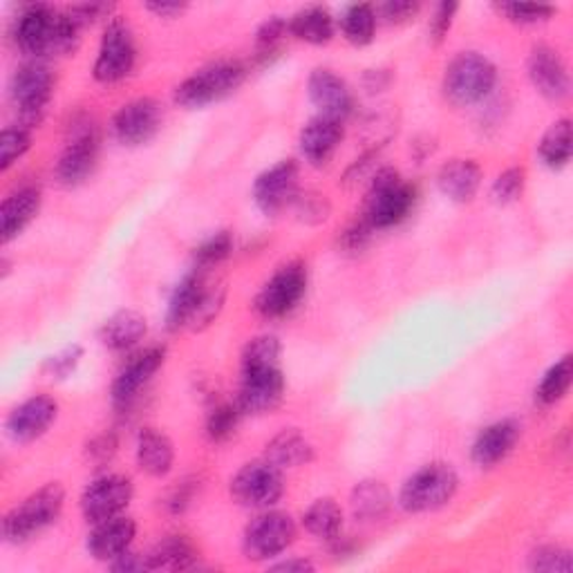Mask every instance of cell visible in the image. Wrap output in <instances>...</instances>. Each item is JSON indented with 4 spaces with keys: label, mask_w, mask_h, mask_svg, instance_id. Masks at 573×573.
<instances>
[{
    "label": "cell",
    "mask_w": 573,
    "mask_h": 573,
    "mask_svg": "<svg viewBox=\"0 0 573 573\" xmlns=\"http://www.w3.org/2000/svg\"><path fill=\"white\" fill-rule=\"evenodd\" d=\"M81 27L70 14L54 12L48 5H29L16 21L14 40L32 61L44 57H63L76 50Z\"/></svg>",
    "instance_id": "6da1fadb"
},
{
    "label": "cell",
    "mask_w": 573,
    "mask_h": 573,
    "mask_svg": "<svg viewBox=\"0 0 573 573\" xmlns=\"http://www.w3.org/2000/svg\"><path fill=\"white\" fill-rule=\"evenodd\" d=\"M65 504V490L52 481L38 488L23 504L14 507L3 520V538L12 545H21L38 536L40 531L54 524Z\"/></svg>",
    "instance_id": "7a4b0ae2"
},
{
    "label": "cell",
    "mask_w": 573,
    "mask_h": 573,
    "mask_svg": "<svg viewBox=\"0 0 573 573\" xmlns=\"http://www.w3.org/2000/svg\"><path fill=\"white\" fill-rule=\"evenodd\" d=\"M498 70L479 52H462L448 63L443 95L455 106H475L493 93Z\"/></svg>",
    "instance_id": "3957f363"
},
{
    "label": "cell",
    "mask_w": 573,
    "mask_h": 573,
    "mask_svg": "<svg viewBox=\"0 0 573 573\" xmlns=\"http://www.w3.org/2000/svg\"><path fill=\"white\" fill-rule=\"evenodd\" d=\"M458 488L460 477L455 468L443 462H435L405 479L399 493V504L407 513L437 511L455 498Z\"/></svg>",
    "instance_id": "277c9868"
},
{
    "label": "cell",
    "mask_w": 573,
    "mask_h": 573,
    "mask_svg": "<svg viewBox=\"0 0 573 573\" xmlns=\"http://www.w3.org/2000/svg\"><path fill=\"white\" fill-rule=\"evenodd\" d=\"M244 76H247V70L235 61H218L199 68L178 86L175 103L188 110L204 108L233 95L244 84Z\"/></svg>",
    "instance_id": "5b68a950"
},
{
    "label": "cell",
    "mask_w": 573,
    "mask_h": 573,
    "mask_svg": "<svg viewBox=\"0 0 573 573\" xmlns=\"http://www.w3.org/2000/svg\"><path fill=\"white\" fill-rule=\"evenodd\" d=\"M415 207V188L405 184L394 169H381L367 193V207L363 218L375 231L390 229L405 220Z\"/></svg>",
    "instance_id": "8992f818"
},
{
    "label": "cell",
    "mask_w": 573,
    "mask_h": 573,
    "mask_svg": "<svg viewBox=\"0 0 573 573\" xmlns=\"http://www.w3.org/2000/svg\"><path fill=\"white\" fill-rule=\"evenodd\" d=\"M54 93V76L40 61L23 63L10 81V97L21 112L25 129L38 124Z\"/></svg>",
    "instance_id": "52a82bcc"
},
{
    "label": "cell",
    "mask_w": 573,
    "mask_h": 573,
    "mask_svg": "<svg viewBox=\"0 0 573 573\" xmlns=\"http://www.w3.org/2000/svg\"><path fill=\"white\" fill-rule=\"evenodd\" d=\"M296 534L298 528L290 513L267 511L252 520L247 531H244L242 547L249 560H271L294 545Z\"/></svg>",
    "instance_id": "ba28073f"
},
{
    "label": "cell",
    "mask_w": 573,
    "mask_h": 573,
    "mask_svg": "<svg viewBox=\"0 0 573 573\" xmlns=\"http://www.w3.org/2000/svg\"><path fill=\"white\" fill-rule=\"evenodd\" d=\"M68 146L57 163V180L63 186H78L84 184L95 167L99 157V131L90 119L74 121L70 126Z\"/></svg>",
    "instance_id": "9c48e42d"
},
{
    "label": "cell",
    "mask_w": 573,
    "mask_h": 573,
    "mask_svg": "<svg viewBox=\"0 0 573 573\" xmlns=\"http://www.w3.org/2000/svg\"><path fill=\"white\" fill-rule=\"evenodd\" d=\"M284 490L282 471L267 460L244 464L231 479V496L247 509L273 507Z\"/></svg>",
    "instance_id": "30bf717a"
},
{
    "label": "cell",
    "mask_w": 573,
    "mask_h": 573,
    "mask_svg": "<svg viewBox=\"0 0 573 573\" xmlns=\"http://www.w3.org/2000/svg\"><path fill=\"white\" fill-rule=\"evenodd\" d=\"M137 61V48H135V38L133 32L129 29L126 23L121 21H110L103 38H101V48L93 68L95 78L99 84H117V81L126 78Z\"/></svg>",
    "instance_id": "8fae6325"
},
{
    "label": "cell",
    "mask_w": 573,
    "mask_h": 573,
    "mask_svg": "<svg viewBox=\"0 0 573 573\" xmlns=\"http://www.w3.org/2000/svg\"><path fill=\"white\" fill-rule=\"evenodd\" d=\"M307 292V267L290 263L280 267L260 290L256 312L265 318H282L296 309Z\"/></svg>",
    "instance_id": "7c38bea8"
},
{
    "label": "cell",
    "mask_w": 573,
    "mask_h": 573,
    "mask_svg": "<svg viewBox=\"0 0 573 573\" xmlns=\"http://www.w3.org/2000/svg\"><path fill=\"white\" fill-rule=\"evenodd\" d=\"M133 481L124 475H103L95 479L81 496V513L93 524L121 515L133 500Z\"/></svg>",
    "instance_id": "4fadbf2b"
},
{
    "label": "cell",
    "mask_w": 573,
    "mask_h": 573,
    "mask_svg": "<svg viewBox=\"0 0 573 573\" xmlns=\"http://www.w3.org/2000/svg\"><path fill=\"white\" fill-rule=\"evenodd\" d=\"M298 193V163L284 159L269 171L260 173L254 184V199L263 214L276 216L296 204Z\"/></svg>",
    "instance_id": "5bb4252c"
},
{
    "label": "cell",
    "mask_w": 573,
    "mask_h": 573,
    "mask_svg": "<svg viewBox=\"0 0 573 573\" xmlns=\"http://www.w3.org/2000/svg\"><path fill=\"white\" fill-rule=\"evenodd\" d=\"M161 106L155 99L142 97L121 108L112 119V131L119 144L144 146L161 129Z\"/></svg>",
    "instance_id": "9a60e30c"
},
{
    "label": "cell",
    "mask_w": 573,
    "mask_h": 573,
    "mask_svg": "<svg viewBox=\"0 0 573 573\" xmlns=\"http://www.w3.org/2000/svg\"><path fill=\"white\" fill-rule=\"evenodd\" d=\"M284 394V377L280 367L242 373L237 407L242 415H267L276 411Z\"/></svg>",
    "instance_id": "2e32d148"
},
{
    "label": "cell",
    "mask_w": 573,
    "mask_h": 573,
    "mask_svg": "<svg viewBox=\"0 0 573 573\" xmlns=\"http://www.w3.org/2000/svg\"><path fill=\"white\" fill-rule=\"evenodd\" d=\"M528 78L534 88L549 101H564L571 90L569 70L562 57L549 46H536L528 54Z\"/></svg>",
    "instance_id": "e0dca14e"
},
{
    "label": "cell",
    "mask_w": 573,
    "mask_h": 573,
    "mask_svg": "<svg viewBox=\"0 0 573 573\" xmlns=\"http://www.w3.org/2000/svg\"><path fill=\"white\" fill-rule=\"evenodd\" d=\"M59 403L48 394H36L16 405L8 417V432L14 441H34L44 437L57 422Z\"/></svg>",
    "instance_id": "ac0fdd59"
},
{
    "label": "cell",
    "mask_w": 573,
    "mask_h": 573,
    "mask_svg": "<svg viewBox=\"0 0 573 573\" xmlns=\"http://www.w3.org/2000/svg\"><path fill=\"white\" fill-rule=\"evenodd\" d=\"M307 93H309L312 103L318 108L322 117L343 121L354 108V97H352L350 86L339 74H334L327 68H316L309 74Z\"/></svg>",
    "instance_id": "d6986e66"
},
{
    "label": "cell",
    "mask_w": 573,
    "mask_h": 573,
    "mask_svg": "<svg viewBox=\"0 0 573 573\" xmlns=\"http://www.w3.org/2000/svg\"><path fill=\"white\" fill-rule=\"evenodd\" d=\"M167 361V350L150 348L137 354L112 383V403L126 407Z\"/></svg>",
    "instance_id": "ffe728a7"
},
{
    "label": "cell",
    "mask_w": 573,
    "mask_h": 573,
    "mask_svg": "<svg viewBox=\"0 0 573 573\" xmlns=\"http://www.w3.org/2000/svg\"><path fill=\"white\" fill-rule=\"evenodd\" d=\"M137 534V524L131 517H110L106 522L95 524V531L88 536V551L95 560L114 562L124 553H129Z\"/></svg>",
    "instance_id": "44dd1931"
},
{
    "label": "cell",
    "mask_w": 573,
    "mask_h": 573,
    "mask_svg": "<svg viewBox=\"0 0 573 573\" xmlns=\"http://www.w3.org/2000/svg\"><path fill=\"white\" fill-rule=\"evenodd\" d=\"M345 137L343 131V121L330 119V117H314L307 121V126L301 131V153L303 157L314 163V167H320V163H327L337 153Z\"/></svg>",
    "instance_id": "7402d4cb"
},
{
    "label": "cell",
    "mask_w": 573,
    "mask_h": 573,
    "mask_svg": "<svg viewBox=\"0 0 573 573\" xmlns=\"http://www.w3.org/2000/svg\"><path fill=\"white\" fill-rule=\"evenodd\" d=\"M520 432L522 428L513 419H502L486 426L473 443V462L481 468L500 464L513 453V448L520 441Z\"/></svg>",
    "instance_id": "603a6c76"
},
{
    "label": "cell",
    "mask_w": 573,
    "mask_h": 573,
    "mask_svg": "<svg viewBox=\"0 0 573 573\" xmlns=\"http://www.w3.org/2000/svg\"><path fill=\"white\" fill-rule=\"evenodd\" d=\"M204 273L207 271L193 269L175 286V292H173L171 303H169V314H167V322H169L171 332H180V330H184V327H193V320L197 316L202 298H204V294H207V286H209Z\"/></svg>",
    "instance_id": "cb8c5ba5"
},
{
    "label": "cell",
    "mask_w": 573,
    "mask_h": 573,
    "mask_svg": "<svg viewBox=\"0 0 573 573\" xmlns=\"http://www.w3.org/2000/svg\"><path fill=\"white\" fill-rule=\"evenodd\" d=\"M40 209V193L34 186H23L16 193L8 195L3 207H0V233L3 242H12L19 237L25 227L38 216Z\"/></svg>",
    "instance_id": "d4e9b609"
},
{
    "label": "cell",
    "mask_w": 573,
    "mask_h": 573,
    "mask_svg": "<svg viewBox=\"0 0 573 573\" xmlns=\"http://www.w3.org/2000/svg\"><path fill=\"white\" fill-rule=\"evenodd\" d=\"M437 184L441 193L460 204L471 202L481 184V169L473 159H453L441 167L437 175Z\"/></svg>",
    "instance_id": "484cf974"
},
{
    "label": "cell",
    "mask_w": 573,
    "mask_h": 573,
    "mask_svg": "<svg viewBox=\"0 0 573 573\" xmlns=\"http://www.w3.org/2000/svg\"><path fill=\"white\" fill-rule=\"evenodd\" d=\"M148 332L144 314L135 309H121L112 314L101 327V343L114 352H124L135 348Z\"/></svg>",
    "instance_id": "4316f807"
},
{
    "label": "cell",
    "mask_w": 573,
    "mask_h": 573,
    "mask_svg": "<svg viewBox=\"0 0 573 573\" xmlns=\"http://www.w3.org/2000/svg\"><path fill=\"white\" fill-rule=\"evenodd\" d=\"M137 464L150 477H167L175 464L173 441L155 428H146L137 439Z\"/></svg>",
    "instance_id": "83f0119b"
},
{
    "label": "cell",
    "mask_w": 573,
    "mask_h": 573,
    "mask_svg": "<svg viewBox=\"0 0 573 573\" xmlns=\"http://www.w3.org/2000/svg\"><path fill=\"white\" fill-rule=\"evenodd\" d=\"M314 458L312 443L296 430H282L276 435L265 450V460L273 466L282 468H296L309 464Z\"/></svg>",
    "instance_id": "f1b7e54d"
},
{
    "label": "cell",
    "mask_w": 573,
    "mask_h": 573,
    "mask_svg": "<svg viewBox=\"0 0 573 573\" xmlns=\"http://www.w3.org/2000/svg\"><path fill=\"white\" fill-rule=\"evenodd\" d=\"M392 507V496L383 481L365 479L352 490V513L356 520L375 522L381 520Z\"/></svg>",
    "instance_id": "f546056e"
},
{
    "label": "cell",
    "mask_w": 573,
    "mask_h": 573,
    "mask_svg": "<svg viewBox=\"0 0 573 573\" xmlns=\"http://www.w3.org/2000/svg\"><path fill=\"white\" fill-rule=\"evenodd\" d=\"M290 34L309 46H325L334 36V19L325 8H307L292 16Z\"/></svg>",
    "instance_id": "4dcf8cb0"
},
{
    "label": "cell",
    "mask_w": 573,
    "mask_h": 573,
    "mask_svg": "<svg viewBox=\"0 0 573 573\" xmlns=\"http://www.w3.org/2000/svg\"><path fill=\"white\" fill-rule=\"evenodd\" d=\"M197 549L184 536H171L161 540L148 556V569H171V571H186L197 564Z\"/></svg>",
    "instance_id": "1f68e13d"
},
{
    "label": "cell",
    "mask_w": 573,
    "mask_h": 573,
    "mask_svg": "<svg viewBox=\"0 0 573 573\" xmlns=\"http://www.w3.org/2000/svg\"><path fill=\"white\" fill-rule=\"evenodd\" d=\"M303 526H305L307 534H312L314 538L334 540L341 534V528H343V511L330 498L316 500L303 513Z\"/></svg>",
    "instance_id": "d6a6232c"
},
{
    "label": "cell",
    "mask_w": 573,
    "mask_h": 573,
    "mask_svg": "<svg viewBox=\"0 0 573 573\" xmlns=\"http://www.w3.org/2000/svg\"><path fill=\"white\" fill-rule=\"evenodd\" d=\"M341 29L343 36L350 40L352 46H367L373 44L375 32H377V12L373 5L361 3L350 5L341 16Z\"/></svg>",
    "instance_id": "836d02e7"
},
{
    "label": "cell",
    "mask_w": 573,
    "mask_h": 573,
    "mask_svg": "<svg viewBox=\"0 0 573 573\" xmlns=\"http://www.w3.org/2000/svg\"><path fill=\"white\" fill-rule=\"evenodd\" d=\"M571 121L560 119L545 133L540 142V157L549 169H564L571 159Z\"/></svg>",
    "instance_id": "e575fe53"
},
{
    "label": "cell",
    "mask_w": 573,
    "mask_h": 573,
    "mask_svg": "<svg viewBox=\"0 0 573 573\" xmlns=\"http://www.w3.org/2000/svg\"><path fill=\"white\" fill-rule=\"evenodd\" d=\"M571 379H573V358L571 354H566L556 365H551L547 375L542 377L540 386L536 388V401L542 405L558 403L569 392Z\"/></svg>",
    "instance_id": "d590c367"
},
{
    "label": "cell",
    "mask_w": 573,
    "mask_h": 573,
    "mask_svg": "<svg viewBox=\"0 0 573 573\" xmlns=\"http://www.w3.org/2000/svg\"><path fill=\"white\" fill-rule=\"evenodd\" d=\"M280 341L276 337H256L242 352V373L280 367Z\"/></svg>",
    "instance_id": "8d00e7d4"
},
{
    "label": "cell",
    "mask_w": 573,
    "mask_h": 573,
    "mask_svg": "<svg viewBox=\"0 0 573 573\" xmlns=\"http://www.w3.org/2000/svg\"><path fill=\"white\" fill-rule=\"evenodd\" d=\"M233 252V235L229 231H220L211 235L207 242H202L195 249V269L209 271L224 263Z\"/></svg>",
    "instance_id": "74e56055"
},
{
    "label": "cell",
    "mask_w": 573,
    "mask_h": 573,
    "mask_svg": "<svg viewBox=\"0 0 573 573\" xmlns=\"http://www.w3.org/2000/svg\"><path fill=\"white\" fill-rule=\"evenodd\" d=\"M32 146V135L29 129L25 126H14L5 129L0 135V169L8 171L14 161H19Z\"/></svg>",
    "instance_id": "f35d334b"
},
{
    "label": "cell",
    "mask_w": 573,
    "mask_h": 573,
    "mask_svg": "<svg viewBox=\"0 0 573 573\" xmlns=\"http://www.w3.org/2000/svg\"><path fill=\"white\" fill-rule=\"evenodd\" d=\"M242 411L237 407V403H220L216 405L209 422H207V432L214 441H224L235 432V426L240 422Z\"/></svg>",
    "instance_id": "ab89813d"
},
{
    "label": "cell",
    "mask_w": 573,
    "mask_h": 573,
    "mask_svg": "<svg viewBox=\"0 0 573 573\" xmlns=\"http://www.w3.org/2000/svg\"><path fill=\"white\" fill-rule=\"evenodd\" d=\"M528 566L534 571H547V573H556V571L569 573L573 569V560H571L569 549L547 545V547H540L531 553Z\"/></svg>",
    "instance_id": "60d3db41"
},
{
    "label": "cell",
    "mask_w": 573,
    "mask_h": 573,
    "mask_svg": "<svg viewBox=\"0 0 573 573\" xmlns=\"http://www.w3.org/2000/svg\"><path fill=\"white\" fill-rule=\"evenodd\" d=\"M498 10L513 23L520 25H536V23H545L553 16V8L551 5H528V3H511V5H498Z\"/></svg>",
    "instance_id": "b9f144b4"
},
{
    "label": "cell",
    "mask_w": 573,
    "mask_h": 573,
    "mask_svg": "<svg viewBox=\"0 0 573 573\" xmlns=\"http://www.w3.org/2000/svg\"><path fill=\"white\" fill-rule=\"evenodd\" d=\"M524 184H526V173H524V169H517V167H515V169L504 171V173L496 180L493 191H490V193H493V199H496L498 204H509V202H515V199L522 195Z\"/></svg>",
    "instance_id": "7bdbcfd3"
},
{
    "label": "cell",
    "mask_w": 573,
    "mask_h": 573,
    "mask_svg": "<svg viewBox=\"0 0 573 573\" xmlns=\"http://www.w3.org/2000/svg\"><path fill=\"white\" fill-rule=\"evenodd\" d=\"M81 356H84V350H81L78 345H72V348H65L63 352H59L57 356H52L48 363H46V370L57 377V379H65L70 373H74V367L78 365Z\"/></svg>",
    "instance_id": "ee69618b"
},
{
    "label": "cell",
    "mask_w": 573,
    "mask_h": 573,
    "mask_svg": "<svg viewBox=\"0 0 573 573\" xmlns=\"http://www.w3.org/2000/svg\"><path fill=\"white\" fill-rule=\"evenodd\" d=\"M460 5L458 3H441L435 12V16L430 19V38L439 46L441 40L446 38V34L450 32V25H453V19L458 14Z\"/></svg>",
    "instance_id": "f6af8a7d"
},
{
    "label": "cell",
    "mask_w": 573,
    "mask_h": 573,
    "mask_svg": "<svg viewBox=\"0 0 573 573\" xmlns=\"http://www.w3.org/2000/svg\"><path fill=\"white\" fill-rule=\"evenodd\" d=\"M284 32H290V25H286V21H282L280 16H271L269 21H265L256 34V40H258V48L263 50H271L278 40L284 36Z\"/></svg>",
    "instance_id": "bcb514c9"
},
{
    "label": "cell",
    "mask_w": 573,
    "mask_h": 573,
    "mask_svg": "<svg viewBox=\"0 0 573 573\" xmlns=\"http://www.w3.org/2000/svg\"><path fill=\"white\" fill-rule=\"evenodd\" d=\"M110 10H112V5H108V3H86V5L70 8L68 14L81 29H84L86 25H93L97 19L110 14Z\"/></svg>",
    "instance_id": "7dc6e473"
},
{
    "label": "cell",
    "mask_w": 573,
    "mask_h": 573,
    "mask_svg": "<svg viewBox=\"0 0 573 573\" xmlns=\"http://www.w3.org/2000/svg\"><path fill=\"white\" fill-rule=\"evenodd\" d=\"M419 10H422L419 3H411V0H394V3L381 5L379 12L388 23H405V21L415 19Z\"/></svg>",
    "instance_id": "c3c4849f"
},
{
    "label": "cell",
    "mask_w": 573,
    "mask_h": 573,
    "mask_svg": "<svg viewBox=\"0 0 573 573\" xmlns=\"http://www.w3.org/2000/svg\"><path fill=\"white\" fill-rule=\"evenodd\" d=\"M373 231H375V229H373L370 224H367V220L361 218L358 222H354V224L343 233V247H345L348 252H361V249L365 247V244H367V240H370Z\"/></svg>",
    "instance_id": "681fc988"
},
{
    "label": "cell",
    "mask_w": 573,
    "mask_h": 573,
    "mask_svg": "<svg viewBox=\"0 0 573 573\" xmlns=\"http://www.w3.org/2000/svg\"><path fill=\"white\" fill-rule=\"evenodd\" d=\"M298 209L303 214L305 220H312V222H320L327 218V214H330V204H327L322 197L318 195H307V197H298L296 199Z\"/></svg>",
    "instance_id": "f907efd6"
},
{
    "label": "cell",
    "mask_w": 573,
    "mask_h": 573,
    "mask_svg": "<svg viewBox=\"0 0 573 573\" xmlns=\"http://www.w3.org/2000/svg\"><path fill=\"white\" fill-rule=\"evenodd\" d=\"M114 450H117V439L112 435H101L90 443V458L97 462H106L114 455Z\"/></svg>",
    "instance_id": "816d5d0a"
},
{
    "label": "cell",
    "mask_w": 573,
    "mask_h": 573,
    "mask_svg": "<svg viewBox=\"0 0 573 573\" xmlns=\"http://www.w3.org/2000/svg\"><path fill=\"white\" fill-rule=\"evenodd\" d=\"M377 155H379V150H370V153H365L361 159H356L345 175V182H358L365 175V171L373 167V161L377 159Z\"/></svg>",
    "instance_id": "f5cc1de1"
},
{
    "label": "cell",
    "mask_w": 573,
    "mask_h": 573,
    "mask_svg": "<svg viewBox=\"0 0 573 573\" xmlns=\"http://www.w3.org/2000/svg\"><path fill=\"white\" fill-rule=\"evenodd\" d=\"M146 10H150L153 14L161 16V19H175L178 14H182L186 10L184 3H148Z\"/></svg>",
    "instance_id": "db71d44e"
},
{
    "label": "cell",
    "mask_w": 573,
    "mask_h": 573,
    "mask_svg": "<svg viewBox=\"0 0 573 573\" xmlns=\"http://www.w3.org/2000/svg\"><path fill=\"white\" fill-rule=\"evenodd\" d=\"M271 571H286V573H305V571H314V564L309 560H301V558H292V560H284L278 564H271Z\"/></svg>",
    "instance_id": "11a10c76"
},
{
    "label": "cell",
    "mask_w": 573,
    "mask_h": 573,
    "mask_svg": "<svg viewBox=\"0 0 573 573\" xmlns=\"http://www.w3.org/2000/svg\"><path fill=\"white\" fill-rule=\"evenodd\" d=\"M191 496H193V490H191V486H180L178 490H175V493H173V498H171V511L173 513H182L188 504H191Z\"/></svg>",
    "instance_id": "9f6ffc18"
}]
</instances>
